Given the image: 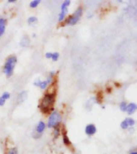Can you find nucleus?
<instances>
[{
    "mask_svg": "<svg viewBox=\"0 0 137 154\" xmlns=\"http://www.w3.org/2000/svg\"><path fill=\"white\" fill-rule=\"evenodd\" d=\"M56 93L54 92H46L43 95L39 105V108L43 113L47 114L55 110L54 106L56 102Z\"/></svg>",
    "mask_w": 137,
    "mask_h": 154,
    "instance_id": "f257e3e1",
    "label": "nucleus"
},
{
    "mask_svg": "<svg viewBox=\"0 0 137 154\" xmlns=\"http://www.w3.org/2000/svg\"><path fill=\"white\" fill-rule=\"evenodd\" d=\"M17 57L15 55H11L7 57L3 66V73L7 78H11L14 74V68L17 64Z\"/></svg>",
    "mask_w": 137,
    "mask_h": 154,
    "instance_id": "f03ea898",
    "label": "nucleus"
},
{
    "mask_svg": "<svg viewBox=\"0 0 137 154\" xmlns=\"http://www.w3.org/2000/svg\"><path fill=\"white\" fill-rule=\"evenodd\" d=\"M61 122H62V115L58 111L54 110L49 115L46 126L49 129H55L56 127L60 126Z\"/></svg>",
    "mask_w": 137,
    "mask_h": 154,
    "instance_id": "7ed1b4c3",
    "label": "nucleus"
},
{
    "mask_svg": "<svg viewBox=\"0 0 137 154\" xmlns=\"http://www.w3.org/2000/svg\"><path fill=\"white\" fill-rule=\"evenodd\" d=\"M83 13H84V9L81 7H79L77 8L75 12L72 14H71L70 16L65 20V24L68 26H75V24L79 23V21L80 20L81 17L83 16Z\"/></svg>",
    "mask_w": 137,
    "mask_h": 154,
    "instance_id": "20e7f679",
    "label": "nucleus"
},
{
    "mask_svg": "<svg viewBox=\"0 0 137 154\" xmlns=\"http://www.w3.org/2000/svg\"><path fill=\"white\" fill-rule=\"evenodd\" d=\"M71 4V1L70 0H65L62 2L60 6V13L58 15V22L59 23H62L63 20H65L67 14L68 13V7Z\"/></svg>",
    "mask_w": 137,
    "mask_h": 154,
    "instance_id": "39448f33",
    "label": "nucleus"
},
{
    "mask_svg": "<svg viewBox=\"0 0 137 154\" xmlns=\"http://www.w3.org/2000/svg\"><path fill=\"white\" fill-rule=\"evenodd\" d=\"M46 123L44 122H43V121H40L37 124L36 127H35V134H32V137L35 138V139L41 137V136H42V134H43V132L46 129Z\"/></svg>",
    "mask_w": 137,
    "mask_h": 154,
    "instance_id": "423d86ee",
    "label": "nucleus"
},
{
    "mask_svg": "<svg viewBox=\"0 0 137 154\" xmlns=\"http://www.w3.org/2000/svg\"><path fill=\"white\" fill-rule=\"evenodd\" d=\"M85 134H86L87 136L88 137H92L93 135H95L97 132V129H96V126L95 125L91 123V124L87 125L86 127H85Z\"/></svg>",
    "mask_w": 137,
    "mask_h": 154,
    "instance_id": "0eeeda50",
    "label": "nucleus"
},
{
    "mask_svg": "<svg viewBox=\"0 0 137 154\" xmlns=\"http://www.w3.org/2000/svg\"><path fill=\"white\" fill-rule=\"evenodd\" d=\"M34 85L36 87L40 88L41 90H46V88L49 86L48 82L46 80H41V79H37V80L34 82Z\"/></svg>",
    "mask_w": 137,
    "mask_h": 154,
    "instance_id": "6e6552de",
    "label": "nucleus"
},
{
    "mask_svg": "<svg viewBox=\"0 0 137 154\" xmlns=\"http://www.w3.org/2000/svg\"><path fill=\"white\" fill-rule=\"evenodd\" d=\"M137 109V106L135 102H131V103L128 104L127 106V110L126 113H128V115H132L133 113H135Z\"/></svg>",
    "mask_w": 137,
    "mask_h": 154,
    "instance_id": "1a4fd4ad",
    "label": "nucleus"
},
{
    "mask_svg": "<svg viewBox=\"0 0 137 154\" xmlns=\"http://www.w3.org/2000/svg\"><path fill=\"white\" fill-rule=\"evenodd\" d=\"M7 27V20L4 18H0V37L5 34Z\"/></svg>",
    "mask_w": 137,
    "mask_h": 154,
    "instance_id": "9d476101",
    "label": "nucleus"
},
{
    "mask_svg": "<svg viewBox=\"0 0 137 154\" xmlns=\"http://www.w3.org/2000/svg\"><path fill=\"white\" fill-rule=\"evenodd\" d=\"M61 134L63 135V144L67 146H70V145H72V142H71V140H70L69 137H68V133L65 130V129H63V130H61Z\"/></svg>",
    "mask_w": 137,
    "mask_h": 154,
    "instance_id": "9b49d317",
    "label": "nucleus"
},
{
    "mask_svg": "<svg viewBox=\"0 0 137 154\" xmlns=\"http://www.w3.org/2000/svg\"><path fill=\"white\" fill-rule=\"evenodd\" d=\"M27 93L26 90H23V91L19 93V94L18 95V98H17L18 103L19 104L23 102L26 100V98H27Z\"/></svg>",
    "mask_w": 137,
    "mask_h": 154,
    "instance_id": "f8f14e48",
    "label": "nucleus"
},
{
    "mask_svg": "<svg viewBox=\"0 0 137 154\" xmlns=\"http://www.w3.org/2000/svg\"><path fill=\"white\" fill-rule=\"evenodd\" d=\"M30 45V39L27 36H23L20 42V46L22 47H28Z\"/></svg>",
    "mask_w": 137,
    "mask_h": 154,
    "instance_id": "ddd939ff",
    "label": "nucleus"
},
{
    "mask_svg": "<svg viewBox=\"0 0 137 154\" xmlns=\"http://www.w3.org/2000/svg\"><path fill=\"white\" fill-rule=\"evenodd\" d=\"M61 134V129L60 126H58L55 128L53 130V137L54 139H57L58 137H59V136Z\"/></svg>",
    "mask_w": 137,
    "mask_h": 154,
    "instance_id": "4468645a",
    "label": "nucleus"
},
{
    "mask_svg": "<svg viewBox=\"0 0 137 154\" xmlns=\"http://www.w3.org/2000/svg\"><path fill=\"white\" fill-rule=\"evenodd\" d=\"M125 121L128 123V125L129 128H132L135 125V121L133 119L132 117H127V118H125Z\"/></svg>",
    "mask_w": 137,
    "mask_h": 154,
    "instance_id": "2eb2a0df",
    "label": "nucleus"
},
{
    "mask_svg": "<svg viewBox=\"0 0 137 154\" xmlns=\"http://www.w3.org/2000/svg\"><path fill=\"white\" fill-rule=\"evenodd\" d=\"M40 2H41L40 0H32V1L30 2V8H32V9L36 8V7L40 4Z\"/></svg>",
    "mask_w": 137,
    "mask_h": 154,
    "instance_id": "dca6fc26",
    "label": "nucleus"
},
{
    "mask_svg": "<svg viewBox=\"0 0 137 154\" xmlns=\"http://www.w3.org/2000/svg\"><path fill=\"white\" fill-rule=\"evenodd\" d=\"M38 22L37 17L35 16H30L27 19V23L29 25H32V24H35Z\"/></svg>",
    "mask_w": 137,
    "mask_h": 154,
    "instance_id": "f3484780",
    "label": "nucleus"
},
{
    "mask_svg": "<svg viewBox=\"0 0 137 154\" xmlns=\"http://www.w3.org/2000/svg\"><path fill=\"white\" fill-rule=\"evenodd\" d=\"M127 106H128V103L125 101H121L120 104H119V109H120V110L122 112H126V110H127Z\"/></svg>",
    "mask_w": 137,
    "mask_h": 154,
    "instance_id": "a211bd4d",
    "label": "nucleus"
},
{
    "mask_svg": "<svg viewBox=\"0 0 137 154\" xmlns=\"http://www.w3.org/2000/svg\"><path fill=\"white\" fill-rule=\"evenodd\" d=\"M6 154H19V152H18L17 148L12 147V148H10L9 149L7 150V152Z\"/></svg>",
    "mask_w": 137,
    "mask_h": 154,
    "instance_id": "6ab92c4d",
    "label": "nucleus"
},
{
    "mask_svg": "<svg viewBox=\"0 0 137 154\" xmlns=\"http://www.w3.org/2000/svg\"><path fill=\"white\" fill-rule=\"evenodd\" d=\"M59 58V54L58 52H54V53H52L51 59L52 60L53 62H57Z\"/></svg>",
    "mask_w": 137,
    "mask_h": 154,
    "instance_id": "aec40b11",
    "label": "nucleus"
},
{
    "mask_svg": "<svg viewBox=\"0 0 137 154\" xmlns=\"http://www.w3.org/2000/svg\"><path fill=\"white\" fill-rule=\"evenodd\" d=\"M120 127H121V129H123V130H126V129H129V127H128V123L126 122L125 119L123 120V121H122L120 123Z\"/></svg>",
    "mask_w": 137,
    "mask_h": 154,
    "instance_id": "412c9836",
    "label": "nucleus"
},
{
    "mask_svg": "<svg viewBox=\"0 0 137 154\" xmlns=\"http://www.w3.org/2000/svg\"><path fill=\"white\" fill-rule=\"evenodd\" d=\"M2 98L4 99L5 101H7L8 99L11 98V94L9 92H7V91H5V92L2 93V96H1Z\"/></svg>",
    "mask_w": 137,
    "mask_h": 154,
    "instance_id": "4be33fe9",
    "label": "nucleus"
},
{
    "mask_svg": "<svg viewBox=\"0 0 137 154\" xmlns=\"http://www.w3.org/2000/svg\"><path fill=\"white\" fill-rule=\"evenodd\" d=\"M51 55H52V53H51V52H46V53L45 54V57H46V58H47V59H51Z\"/></svg>",
    "mask_w": 137,
    "mask_h": 154,
    "instance_id": "5701e85b",
    "label": "nucleus"
},
{
    "mask_svg": "<svg viewBox=\"0 0 137 154\" xmlns=\"http://www.w3.org/2000/svg\"><path fill=\"white\" fill-rule=\"evenodd\" d=\"M5 103H6V101L2 98V97L0 96V106H3L5 105Z\"/></svg>",
    "mask_w": 137,
    "mask_h": 154,
    "instance_id": "b1692460",
    "label": "nucleus"
},
{
    "mask_svg": "<svg viewBox=\"0 0 137 154\" xmlns=\"http://www.w3.org/2000/svg\"><path fill=\"white\" fill-rule=\"evenodd\" d=\"M56 74V71H55V70H51V71L49 73V76L51 77V78H55Z\"/></svg>",
    "mask_w": 137,
    "mask_h": 154,
    "instance_id": "393cba45",
    "label": "nucleus"
},
{
    "mask_svg": "<svg viewBox=\"0 0 137 154\" xmlns=\"http://www.w3.org/2000/svg\"><path fill=\"white\" fill-rule=\"evenodd\" d=\"M129 154H137V152L136 150H132V151H130V152H129Z\"/></svg>",
    "mask_w": 137,
    "mask_h": 154,
    "instance_id": "a878e982",
    "label": "nucleus"
},
{
    "mask_svg": "<svg viewBox=\"0 0 137 154\" xmlns=\"http://www.w3.org/2000/svg\"><path fill=\"white\" fill-rule=\"evenodd\" d=\"M7 2H8V3H14L16 2V0H7Z\"/></svg>",
    "mask_w": 137,
    "mask_h": 154,
    "instance_id": "bb28decb",
    "label": "nucleus"
},
{
    "mask_svg": "<svg viewBox=\"0 0 137 154\" xmlns=\"http://www.w3.org/2000/svg\"><path fill=\"white\" fill-rule=\"evenodd\" d=\"M32 36H33V37H35V36H36V35H35V34H33Z\"/></svg>",
    "mask_w": 137,
    "mask_h": 154,
    "instance_id": "cd10ccee",
    "label": "nucleus"
}]
</instances>
